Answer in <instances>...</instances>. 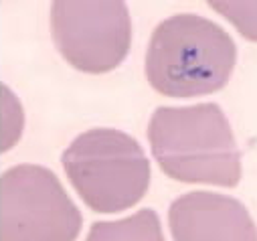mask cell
<instances>
[{"instance_id": "cell-1", "label": "cell", "mask_w": 257, "mask_h": 241, "mask_svg": "<svg viewBox=\"0 0 257 241\" xmlns=\"http://www.w3.org/2000/svg\"><path fill=\"white\" fill-rule=\"evenodd\" d=\"M148 140L162 172L178 183L231 189L241 180V152L217 103L158 107Z\"/></svg>"}, {"instance_id": "cell-3", "label": "cell", "mask_w": 257, "mask_h": 241, "mask_svg": "<svg viewBox=\"0 0 257 241\" xmlns=\"http://www.w3.org/2000/svg\"><path fill=\"white\" fill-rule=\"evenodd\" d=\"M61 164L81 201L111 215L140 203L150 187V160L136 138L115 128L79 134L61 154Z\"/></svg>"}, {"instance_id": "cell-7", "label": "cell", "mask_w": 257, "mask_h": 241, "mask_svg": "<svg viewBox=\"0 0 257 241\" xmlns=\"http://www.w3.org/2000/svg\"><path fill=\"white\" fill-rule=\"evenodd\" d=\"M85 241H166L160 217L154 209H140L138 213L117 221H97L91 225Z\"/></svg>"}, {"instance_id": "cell-8", "label": "cell", "mask_w": 257, "mask_h": 241, "mask_svg": "<svg viewBox=\"0 0 257 241\" xmlns=\"http://www.w3.org/2000/svg\"><path fill=\"white\" fill-rule=\"evenodd\" d=\"M209 7L225 17L241 37L257 43V0H207Z\"/></svg>"}, {"instance_id": "cell-2", "label": "cell", "mask_w": 257, "mask_h": 241, "mask_svg": "<svg viewBox=\"0 0 257 241\" xmlns=\"http://www.w3.org/2000/svg\"><path fill=\"white\" fill-rule=\"evenodd\" d=\"M237 61L229 33L199 15H174L162 21L148 43L146 79L162 95H209L227 85Z\"/></svg>"}, {"instance_id": "cell-5", "label": "cell", "mask_w": 257, "mask_h": 241, "mask_svg": "<svg viewBox=\"0 0 257 241\" xmlns=\"http://www.w3.org/2000/svg\"><path fill=\"white\" fill-rule=\"evenodd\" d=\"M51 37L71 67L107 73L130 51V11L125 0H53Z\"/></svg>"}, {"instance_id": "cell-6", "label": "cell", "mask_w": 257, "mask_h": 241, "mask_svg": "<svg viewBox=\"0 0 257 241\" xmlns=\"http://www.w3.org/2000/svg\"><path fill=\"white\" fill-rule=\"evenodd\" d=\"M172 241H257V227L245 205L229 195L192 191L168 209Z\"/></svg>"}, {"instance_id": "cell-9", "label": "cell", "mask_w": 257, "mask_h": 241, "mask_svg": "<svg viewBox=\"0 0 257 241\" xmlns=\"http://www.w3.org/2000/svg\"><path fill=\"white\" fill-rule=\"evenodd\" d=\"M0 101H3V138H0V150L7 152L23 136L25 113L19 97L5 83L0 85Z\"/></svg>"}, {"instance_id": "cell-4", "label": "cell", "mask_w": 257, "mask_h": 241, "mask_svg": "<svg viewBox=\"0 0 257 241\" xmlns=\"http://www.w3.org/2000/svg\"><path fill=\"white\" fill-rule=\"evenodd\" d=\"M83 217L57 174L17 164L0 176V241H77Z\"/></svg>"}]
</instances>
